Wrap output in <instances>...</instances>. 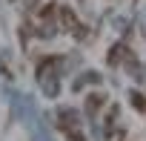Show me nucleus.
Instances as JSON below:
<instances>
[{"label": "nucleus", "mask_w": 146, "mask_h": 141, "mask_svg": "<svg viewBox=\"0 0 146 141\" xmlns=\"http://www.w3.org/2000/svg\"><path fill=\"white\" fill-rule=\"evenodd\" d=\"M57 127L63 130V135L69 141H83V132H80V118L78 112H72V109H63L57 115Z\"/></svg>", "instance_id": "f257e3e1"}, {"label": "nucleus", "mask_w": 146, "mask_h": 141, "mask_svg": "<svg viewBox=\"0 0 146 141\" xmlns=\"http://www.w3.org/2000/svg\"><path fill=\"white\" fill-rule=\"evenodd\" d=\"M54 17H57V26L60 29H66V32H75L80 40H83V35H86V29L80 26V20H78V15L72 12L69 6H57V12H54Z\"/></svg>", "instance_id": "f03ea898"}, {"label": "nucleus", "mask_w": 146, "mask_h": 141, "mask_svg": "<svg viewBox=\"0 0 146 141\" xmlns=\"http://www.w3.org/2000/svg\"><path fill=\"white\" fill-rule=\"evenodd\" d=\"M106 60H109L112 66H120L123 60H135V58L129 55V49H126L123 43H115V46L109 49V55H106Z\"/></svg>", "instance_id": "7ed1b4c3"}, {"label": "nucleus", "mask_w": 146, "mask_h": 141, "mask_svg": "<svg viewBox=\"0 0 146 141\" xmlns=\"http://www.w3.org/2000/svg\"><path fill=\"white\" fill-rule=\"evenodd\" d=\"M103 104H106V95H100V92H92V95L86 98V112H89V115H98Z\"/></svg>", "instance_id": "20e7f679"}, {"label": "nucleus", "mask_w": 146, "mask_h": 141, "mask_svg": "<svg viewBox=\"0 0 146 141\" xmlns=\"http://www.w3.org/2000/svg\"><path fill=\"white\" fill-rule=\"evenodd\" d=\"M106 141H126V132L120 127H106Z\"/></svg>", "instance_id": "39448f33"}, {"label": "nucleus", "mask_w": 146, "mask_h": 141, "mask_svg": "<svg viewBox=\"0 0 146 141\" xmlns=\"http://www.w3.org/2000/svg\"><path fill=\"white\" fill-rule=\"evenodd\" d=\"M129 101H132V107H135L137 112H146V98H143L140 92H132V95H129Z\"/></svg>", "instance_id": "423d86ee"}]
</instances>
